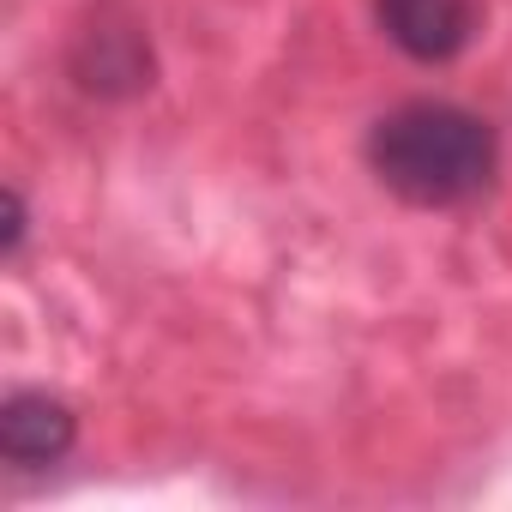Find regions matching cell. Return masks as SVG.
<instances>
[{"mask_svg":"<svg viewBox=\"0 0 512 512\" xmlns=\"http://www.w3.org/2000/svg\"><path fill=\"white\" fill-rule=\"evenodd\" d=\"M494 157H500L494 127L446 97L398 103L368 127V169L392 199L422 211L470 205L476 193H488Z\"/></svg>","mask_w":512,"mask_h":512,"instance_id":"cell-1","label":"cell"},{"mask_svg":"<svg viewBox=\"0 0 512 512\" xmlns=\"http://www.w3.org/2000/svg\"><path fill=\"white\" fill-rule=\"evenodd\" d=\"M67 61L91 97H133L151 85V43H145L139 19L121 7H97V19L73 37Z\"/></svg>","mask_w":512,"mask_h":512,"instance_id":"cell-2","label":"cell"},{"mask_svg":"<svg viewBox=\"0 0 512 512\" xmlns=\"http://www.w3.org/2000/svg\"><path fill=\"white\" fill-rule=\"evenodd\" d=\"M380 31L422 67L458 61L482 31V0H374Z\"/></svg>","mask_w":512,"mask_h":512,"instance_id":"cell-3","label":"cell"},{"mask_svg":"<svg viewBox=\"0 0 512 512\" xmlns=\"http://www.w3.org/2000/svg\"><path fill=\"white\" fill-rule=\"evenodd\" d=\"M79 416L55 392H13L0 404V458L13 470H49L73 452Z\"/></svg>","mask_w":512,"mask_h":512,"instance_id":"cell-4","label":"cell"},{"mask_svg":"<svg viewBox=\"0 0 512 512\" xmlns=\"http://www.w3.org/2000/svg\"><path fill=\"white\" fill-rule=\"evenodd\" d=\"M25 229H31L25 193H19V187H7V241H0V253H7V260H19V247H25Z\"/></svg>","mask_w":512,"mask_h":512,"instance_id":"cell-5","label":"cell"}]
</instances>
